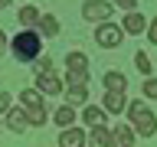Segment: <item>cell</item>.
I'll return each mask as SVG.
<instances>
[{
  "mask_svg": "<svg viewBox=\"0 0 157 147\" xmlns=\"http://www.w3.org/2000/svg\"><path fill=\"white\" fill-rule=\"evenodd\" d=\"M52 121H56L62 131L66 127H75V121H78V115H75V108H69V105H62V108H56V115H52Z\"/></svg>",
  "mask_w": 157,
  "mask_h": 147,
  "instance_id": "15",
  "label": "cell"
},
{
  "mask_svg": "<svg viewBox=\"0 0 157 147\" xmlns=\"http://www.w3.org/2000/svg\"><path fill=\"white\" fill-rule=\"evenodd\" d=\"M118 7L124 10V13H134V10H137V0H121V3H118Z\"/></svg>",
  "mask_w": 157,
  "mask_h": 147,
  "instance_id": "26",
  "label": "cell"
},
{
  "mask_svg": "<svg viewBox=\"0 0 157 147\" xmlns=\"http://www.w3.org/2000/svg\"><path fill=\"white\" fill-rule=\"evenodd\" d=\"M141 134V137H154L157 134V118H154V111H147V115H141L134 121V137Z\"/></svg>",
  "mask_w": 157,
  "mask_h": 147,
  "instance_id": "9",
  "label": "cell"
},
{
  "mask_svg": "<svg viewBox=\"0 0 157 147\" xmlns=\"http://www.w3.org/2000/svg\"><path fill=\"white\" fill-rule=\"evenodd\" d=\"M134 69L141 72V75H147V78H151L154 66H151V59H147V52H137V56H134Z\"/></svg>",
  "mask_w": 157,
  "mask_h": 147,
  "instance_id": "21",
  "label": "cell"
},
{
  "mask_svg": "<svg viewBox=\"0 0 157 147\" xmlns=\"http://www.w3.org/2000/svg\"><path fill=\"white\" fill-rule=\"evenodd\" d=\"M141 92H144V98H157V82L154 78H144V88Z\"/></svg>",
  "mask_w": 157,
  "mask_h": 147,
  "instance_id": "24",
  "label": "cell"
},
{
  "mask_svg": "<svg viewBox=\"0 0 157 147\" xmlns=\"http://www.w3.org/2000/svg\"><path fill=\"white\" fill-rule=\"evenodd\" d=\"M36 92L39 95H62L66 88H62V78L56 72H43V75H36Z\"/></svg>",
  "mask_w": 157,
  "mask_h": 147,
  "instance_id": "4",
  "label": "cell"
},
{
  "mask_svg": "<svg viewBox=\"0 0 157 147\" xmlns=\"http://www.w3.org/2000/svg\"><path fill=\"white\" fill-rule=\"evenodd\" d=\"M59 147H85V131L82 127H66L62 134H59Z\"/></svg>",
  "mask_w": 157,
  "mask_h": 147,
  "instance_id": "8",
  "label": "cell"
},
{
  "mask_svg": "<svg viewBox=\"0 0 157 147\" xmlns=\"http://www.w3.org/2000/svg\"><path fill=\"white\" fill-rule=\"evenodd\" d=\"M85 147H111V131H108L105 124L92 127V131L85 134Z\"/></svg>",
  "mask_w": 157,
  "mask_h": 147,
  "instance_id": "7",
  "label": "cell"
},
{
  "mask_svg": "<svg viewBox=\"0 0 157 147\" xmlns=\"http://www.w3.org/2000/svg\"><path fill=\"white\" fill-rule=\"evenodd\" d=\"M20 108H46V105H43V95L36 88H23L20 92Z\"/></svg>",
  "mask_w": 157,
  "mask_h": 147,
  "instance_id": "18",
  "label": "cell"
},
{
  "mask_svg": "<svg viewBox=\"0 0 157 147\" xmlns=\"http://www.w3.org/2000/svg\"><path fill=\"white\" fill-rule=\"evenodd\" d=\"M66 69H69V72L88 75V56H85V52H69V56H66Z\"/></svg>",
  "mask_w": 157,
  "mask_h": 147,
  "instance_id": "16",
  "label": "cell"
},
{
  "mask_svg": "<svg viewBox=\"0 0 157 147\" xmlns=\"http://www.w3.org/2000/svg\"><path fill=\"white\" fill-rule=\"evenodd\" d=\"M17 20H20V26H23V29H36V23H39V7H33V3L20 7Z\"/></svg>",
  "mask_w": 157,
  "mask_h": 147,
  "instance_id": "14",
  "label": "cell"
},
{
  "mask_svg": "<svg viewBox=\"0 0 157 147\" xmlns=\"http://www.w3.org/2000/svg\"><path fill=\"white\" fill-rule=\"evenodd\" d=\"M23 111H26V124L29 127H43L49 121V111H46V108H23Z\"/></svg>",
  "mask_w": 157,
  "mask_h": 147,
  "instance_id": "19",
  "label": "cell"
},
{
  "mask_svg": "<svg viewBox=\"0 0 157 147\" xmlns=\"http://www.w3.org/2000/svg\"><path fill=\"white\" fill-rule=\"evenodd\" d=\"M101 85H105V92L124 95V92H128V78L121 75V72H105V75H101Z\"/></svg>",
  "mask_w": 157,
  "mask_h": 147,
  "instance_id": "11",
  "label": "cell"
},
{
  "mask_svg": "<svg viewBox=\"0 0 157 147\" xmlns=\"http://www.w3.org/2000/svg\"><path fill=\"white\" fill-rule=\"evenodd\" d=\"M82 121H85L88 127H98L101 121H105V111L95 108V105H85V108H82Z\"/></svg>",
  "mask_w": 157,
  "mask_h": 147,
  "instance_id": "20",
  "label": "cell"
},
{
  "mask_svg": "<svg viewBox=\"0 0 157 147\" xmlns=\"http://www.w3.org/2000/svg\"><path fill=\"white\" fill-rule=\"evenodd\" d=\"M62 95H66V105H69V108H75V105H85V101H88V85H78V88H66Z\"/></svg>",
  "mask_w": 157,
  "mask_h": 147,
  "instance_id": "17",
  "label": "cell"
},
{
  "mask_svg": "<svg viewBox=\"0 0 157 147\" xmlns=\"http://www.w3.org/2000/svg\"><path fill=\"white\" fill-rule=\"evenodd\" d=\"M118 29L137 36V33H144V29H147V17H144V13H137V10H134V13H124V23H121Z\"/></svg>",
  "mask_w": 157,
  "mask_h": 147,
  "instance_id": "6",
  "label": "cell"
},
{
  "mask_svg": "<svg viewBox=\"0 0 157 147\" xmlns=\"http://www.w3.org/2000/svg\"><path fill=\"white\" fill-rule=\"evenodd\" d=\"M7 46H10V39H7V33H3V29H0V56H3V52H7Z\"/></svg>",
  "mask_w": 157,
  "mask_h": 147,
  "instance_id": "27",
  "label": "cell"
},
{
  "mask_svg": "<svg viewBox=\"0 0 157 147\" xmlns=\"http://www.w3.org/2000/svg\"><path fill=\"white\" fill-rule=\"evenodd\" d=\"M3 118H7V127L13 131V134H23V131L29 127V124H26V111H23V108H10Z\"/></svg>",
  "mask_w": 157,
  "mask_h": 147,
  "instance_id": "10",
  "label": "cell"
},
{
  "mask_svg": "<svg viewBox=\"0 0 157 147\" xmlns=\"http://www.w3.org/2000/svg\"><path fill=\"white\" fill-rule=\"evenodd\" d=\"M111 147H134V131L131 124H118L111 131Z\"/></svg>",
  "mask_w": 157,
  "mask_h": 147,
  "instance_id": "12",
  "label": "cell"
},
{
  "mask_svg": "<svg viewBox=\"0 0 157 147\" xmlns=\"http://www.w3.org/2000/svg\"><path fill=\"white\" fill-rule=\"evenodd\" d=\"M7 111H10V95L0 92V115H7Z\"/></svg>",
  "mask_w": 157,
  "mask_h": 147,
  "instance_id": "25",
  "label": "cell"
},
{
  "mask_svg": "<svg viewBox=\"0 0 157 147\" xmlns=\"http://www.w3.org/2000/svg\"><path fill=\"white\" fill-rule=\"evenodd\" d=\"M128 105V95H118V92H105V105H101V111H108V115H121Z\"/></svg>",
  "mask_w": 157,
  "mask_h": 147,
  "instance_id": "13",
  "label": "cell"
},
{
  "mask_svg": "<svg viewBox=\"0 0 157 147\" xmlns=\"http://www.w3.org/2000/svg\"><path fill=\"white\" fill-rule=\"evenodd\" d=\"M10 52H13V59H17V62H36L39 56H43V39L36 36V33H33V29H20L17 36L10 39Z\"/></svg>",
  "mask_w": 157,
  "mask_h": 147,
  "instance_id": "1",
  "label": "cell"
},
{
  "mask_svg": "<svg viewBox=\"0 0 157 147\" xmlns=\"http://www.w3.org/2000/svg\"><path fill=\"white\" fill-rule=\"evenodd\" d=\"M33 69H36V75H43V72H52V59H49V56H39Z\"/></svg>",
  "mask_w": 157,
  "mask_h": 147,
  "instance_id": "23",
  "label": "cell"
},
{
  "mask_svg": "<svg viewBox=\"0 0 157 147\" xmlns=\"http://www.w3.org/2000/svg\"><path fill=\"white\" fill-rule=\"evenodd\" d=\"M39 39H52L59 33V20L52 17V13H39V23H36V29H33Z\"/></svg>",
  "mask_w": 157,
  "mask_h": 147,
  "instance_id": "5",
  "label": "cell"
},
{
  "mask_svg": "<svg viewBox=\"0 0 157 147\" xmlns=\"http://www.w3.org/2000/svg\"><path fill=\"white\" fill-rule=\"evenodd\" d=\"M121 39H124V33H121L115 23H98V26H95V43H98L101 49L121 46Z\"/></svg>",
  "mask_w": 157,
  "mask_h": 147,
  "instance_id": "2",
  "label": "cell"
},
{
  "mask_svg": "<svg viewBox=\"0 0 157 147\" xmlns=\"http://www.w3.org/2000/svg\"><path fill=\"white\" fill-rule=\"evenodd\" d=\"M124 111H128V115H131V124H134L137 118H141V115H147V111H151V108H147L144 101H137V98H134V101H131V105H124Z\"/></svg>",
  "mask_w": 157,
  "mask_h": 147,
  "instance_id": "22",
  "label": "cell"
},
{
  "mask_svg": "<svg viewBox=\"0 0 157 147\" xmlns=\"http://www.w3.org/2000/svg\"><path fill=\"white\" fill-rule=\"evenodd\" d=\"M82 17L92 20V23H108V17H111V3H101V0H85V3H82Z\"/></svg>",
  "mask_w": 157,
  "mask_h": 147,
  "instance_id": "3",
  "label": "cell"
}]
</instances>
